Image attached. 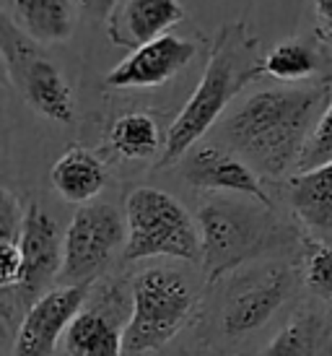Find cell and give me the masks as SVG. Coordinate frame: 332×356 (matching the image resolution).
<instances>
[{
	"instance_id": "cell-22",
	"label": "cell",
	"mask_w": 332,
	"mask_h": 356,
	"mask_svg": "<svg viewBox=\"0 0 332 356\" xmlns=\"http://www.w3.org/2000/svg\"><path fill=\"white\" fill-rule=\"evenodd\" d=\"M306 286L324 302H332V242L317 245L306 263Z\"/></svg>"
},
{
	"instance_id": "cell-13",
	"label": "cell",
	"mask_w": 332,
	"mask_h": 356,
	"mask_svg": "<svg viewBox=\"0 0 332 356\" xmlns=\"http://www.w3.org/2000/svg\"><path fill=\"white\" fill-rule=\"evenodd\" d=\"M288 289H291L288 273L283 268H273L270 273L257 278L252 286L236 291L224 309V320H221L224 333L239 338L260 330L278 312V307L285 302Z\"/></svg>"
},
{
	"instance_id": "cell-10",
	"label": "cell",
	"mask_w": 332,
	"mask_h": 356,
	"mask_svg": "<svg viewBox=\"0 0 332 356\" xmlns=\"http://www.w3.org/2000/svg\"><path fill=\"white\" fill-rule=\"evenodd\" d=\"M195 58V44L176 34H164L127 55L107 73L109 89H153L172 81Z\"/></svg>"
},
{
	"instance_id": "cell-5",
	"label": "cell",
	"mask_w": 332,
	"mask_h": 356,
	"mask_svg": "<svg viewBox=\"0 0 332 356\" xmlns=\"http://www.w3.org/2000/svg\"><path fill=\"white\" fill-rule=\"evenodd\" d=\"M195 294L174 270H146L133 281V309L125 325V356H143L164 348L185 327Z\"/></svg>"
},
{
	"instance_id": "cell-18",
	"label": "cell",
	"mask_w": 332,
	"mask_h": 356,
	"mask_svg": "<svg viewBox=\"0 0 332 356\" xmlns=\"http://www.w3.org/2000/svg\"><path fill=\"white\" fill-rule=\"evenodd\" d=\"M166 136H161L158 120L148 112H130L115 120L109 130V143L122 159H151L158 149H164Z\"/></svg>"
},
{
	"instance_id": "cell-26",
	"label": "cell",
	"mask_w": 332,
	"mask_h": 356,
	"mask_svg": "<svg viewBox=\"0 0 332 356\" xmlns=\"http://www.w3.org/2000/svg\"><path fill=\"white\" fill-rule=\"evenodd\" d=\"M314 13L322 24V29L332 37V0H312Z\"/></svg>"
},
{
	"instance_id": "cell-1",
	"label": "cell",
	"mask_w": 332,
	"mask_h": 356,
	"mask_svg": "<svg viewBox=\"0 0 332 356\" xmlns=\"http://www.w3.org/2000/svg\"><path fill=\"white\" fill-rule=\"evenodd\" d=\"M324 86H281L252 94L224 120L221 136L254 172L278 177L299 164L317 112L330 99Z\"/></svg>"
},
{
	"instance_id": "cell-15",
	"label": "cell",
	"mask_w": 332,
	"mask_h": 356,
	"mask_svg": "<svg viewBox=\"0 0 332 356\" xmlns=\"http://www.w3.org/2000/svg\"><path fill=\"white\" fill-rule=\"evenodd\" d=\"M63 341L68 356H125V327L104 307H83Z\"/></svg>"
},
{
	"instance_id": "cell-8",
	"label": "cell",
	"mask_w": 332,
	"mask_h": 356,
	"mask_svg": "<svg viewBox=\"0 0 332 356\" xmlns=\"http://www.w3.org/2000/svg\"><path fill=\"white\" fill-rule=\"evenodd\" d=\"M94 281L65 284L49 289L40 299H34L21 320L10 356H52L60 338H65L73 317L78 315L88 299V289Z\"/></svg>"
},
{
	"instance_id": "cell-2",
	"label": "cell",
	"mask_w": 332,
	"mask_h": 356,
	"mask_svg": "<svg viewBox=\"0 0 332 356\" xmlns=\"http://www.w3.org/2000/svg\"><path fill=\"white\" fill-rule=\"evenodd\" d=\"M260 73L263 63L257 55V40L247 34L244 24H231L218 31L203 79L166 130L158 169L182 161L195 149L197 140L221 120L236 94Z\"/></svg>"
},
{
	"instance_id": "cell-4",
	"label": "cell",
	"mask_w": 332,
	"mask_h": 356,
	"mask_svg": "<svg viewBox=\"0 0 332 356\" xmlns=\"http://www.w3.org/2000/svg\"><path fill=\"white\" fill-rule=\"evenodd\" d=\"M127 260L176 257L187 263L203 260L200 229L174 195L158 188H135L125 206Z\"/></svg>"
},
{
	"instance_id": "cell-17",
	"label": "cell",
	"mask_w": 332,
	"mask_h": 356,
	"mask_svg": "<svg viewBox=\"0 0 332 356\" xmlns=\"http://www.w3.org/2000/svg\"><path fill=\"white\" fill-rule=\"evenodd\" d=\"M10 19L40 44L68 42L76 31V0H10Z\"/></svg>"
},
{
	"instance_id": "cell-25",
	"label": "cell",
	"mask_w": 332,
	"mask_h": 356,
	"mask_svg": "<svg viewBox=\"0 0 332 356\" xmlns=\"http://www.w3.org/2000/svg\"><path fill=\"white\" fill-rule=\"evenodd\" d=\"M76 6L91 19H109L112 10L119 6V0H76Z\"/></svg>"
},
{
	"instance_id": "cell-12",
	"label": "cell",
	"mask_w": 332,
	"mask_h": 356,
	"mask_svg": "<svg viewBox=\"0 0 332 356\" xmlns=\"http://www.w3.org/2000/svg\"><path fill=\"white\" fill-rule=\"evenodd\" d=\"M185 16L179 0H119L107 19V37L115 47L133 52L169 34V29L182 24Z\"/></svg>"
},
{
	"instance_id": "cell-19",
	"label": "cell",
	"mask_w": 332,
	"mask_h": 356,
	"mask_svg": "<svg viewBox=\"0 0 332 356\" xmlns=\"http://www.w3.org/2000/svg\"><path fill=\"white\" fill-rule=\"evenodd\" d=\"M319 333H322L319 320L301 312L275 333V338L260 356H317Z\"/></svg>"
},
{
	"instance_id": "cell-7",
	"label": "cell",
	"mask_w": 332,
	"mask_h": 356,
	"mask_svg": "<svg viewBox=\"0 0 332 356\" xmlns=\"http://www.w3.org/2000/svg\"><path fill=\"white\" fill-rule=\"evenodd\" d=\"M125 218L109 203H86L70 218L65 232V260L60 278L65 284L94 281L109 266L112 255L127 242Z\"/></svg>"
},
{
	"instance_id": "cell-16",
	"label": "cell",
	"mask_w": 332,
	"mask_h": 356,
	"mask_svg": "<svg viewBox=\"0 0 332 356\" xmlns=\"http://www.w3.org/2000/svg\"><path fill=\"white\" fill-rule=\"evenodd\" d=\"M49 179H52V188L58 190L60 198H65L68 203L86 206L107 185V167L94 151L83 149V146H73L52 164Z\"/></svg>"
},
{
	"instance_id": "cell-9",
	"label": "cell",
	"mask_w": 332,
	"mask_h": 356,
	"mask_svg": "<svg viewBox=\"0 0 332 356\" xmlns=\"http://www.w3.org/2000/svg\"><path fill=\"white\" fill-rule=\"evenodd\" d=\"M65 239H60L58 221L40 203H29L24 211L19 248L24 257V276L19 291L24 299H40L42 289L49 286L63 273Z\"/></svg>"
},
{
	"instance_id": "cell-20",
	"label": "cell",
	"mask_w": 332,
	"mask_h": 356,
	"mask_svg": "<svg viewBox=\"0 0 332 356\" xmlns=\"http://www.w3.org/2000/svg\"><path fill=\"white\" fill-rule=\"evenodd\" d=\"M263 73L281 83H299L317 73V55L304 42H281L263 60Z\"/></svg>"
},
{
	"instance_id": "cell-24",
	"label": "cell",
	"mask_w": 332,
	"mask_h": 356,
	"mask_svg": "<svg viewBox=\"0 0 332 356\" xmlns=\"http://www.w3.org/2000/svg\"><path fill=\"white\" fill-rule=\"evenodd\" d=\"M24 213L8 190L0 193V242H19Z\"/></svg>"
},
{
	"instance_id": "cell-14",
	"label": "cell",
	"mask_w": 332,
	"mask_h": 356,
	"mask_svg": "<svg viewBox=\"0 0 332 356\" xmlns=\"http://www.w3.org/2000/svg\"><path fill=\"white\" fill-rule=\"evenodd\" d=\"M288 200L304 227L332 242V161L309 172H296L288 179Z\"/></svg>"
},
{
	"instance_id": "cell-6",
	"label": "cell",
	"mask_w": 332,
	"mask_h": 356,
	"mask_svg": "<svg viewBox=\"0 0 332 356\" xmlns=\"http://www.w3.org/2000/svg\"><path fill=\"white\" fill-rule=\"evenodd\" d=\"M0 55L10 83L16 86L24 102L37 115L68 125L76 118V102L65 76L52 60L42 52V44L34 42L21 29L10 13L0 16Z\"/></svg>"
},
{
	"instance_id": "cell-3",
	"label": "cell",
	"mask_w": 332,
	"mask_h": 356,
	"mask_svg": "<svg viewBox=\"0 0 332 356\" xmlns=\"http://www.w3.org/2000/svg\"><path fill=\"white\" fill-rule=\"evenodd\" d=\"M206 281L215 284L229 270L263 255L281 242L278 218L267 206L215 198L197 211Z\"/></svg>"
},
{
	"instance_id": "cell-11",
	"label": "cell",
	"mask_w": 332,
	"mask_h": 356,
	"mask_svg": "<svg viewBox=\"0 0 332 356\" xmlns=\"http://www.w3.org/2000/svg\"><path fill=\"white\" fill-rule=\"evenodd\" d=\"M182 177L192 188L234 193L257 206L270 208V195L265 193L257 172L234 151H224L218 146H197L185 156Z\"/></svg>"
},
{
	"instance_id": "cell-23",
	"label": "cell",
	"mask_w": 332,
	"mask_h": 356,
	"mask_svg": "<svg viewBox=\"0 0 332 356\" xmlns=\"http://www.w3.org/2000/svg\"><path fill=\"white\" fill-rule=\"evenodd\" d=\"M24 276V257L19 242H0V286L10 291L19 289Z\"/></svg>"
},
{
	"instance_id": "cell-21",
	"label": "cell",
	"mask_w": 332,
	"mask_h": 356,
	"mask_svg": "<svg viewBox=\"0 0 332 356\" xmlns=\"http://www.w3.org/2000/svg\"><path fill=\"white\" fill-rule=\"evenodd\" d=\"M332 161V99L324 104L319 118L314 122L312 136L301 151V159L296 164V172H309V169L324 167Z\"/></svg>"
}]
</instances>
